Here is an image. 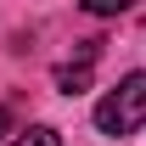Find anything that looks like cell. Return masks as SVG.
<instances>
[{"instance_id":"2","label":"cell","mask_w":146,"mask_h":146,"mask_svg":"<svg viewBox=\"0 0 146 146\" xmlns=\"http://www.w3.org/2000/svg\"><path fill=\"white\" fill-rule=\"evenodd\" d=\"M90 68H96V62H84V56H79V62H62V68H56V90H62V96L90 90Z\"/></svg>"},{"instance_id":"4","label":"cell","mask_w":146,"mask_h":146,"mask_svg":"<svg viewBox=\"0 0 146 146\" xmlns=\"http://www.w3.org/2000/svg\"><path fill=\"white\" fill-rule=\"evenodd\" d=\"M79 6H84L90 17H118V11H129L135 0H79Z\"/></svg>"},{"instance_id":"1","label":"cell","mask_w":146,"mask_h":146,"mask_svg":"<svg viewBox=\"0 0 146 146\" xmlns=\"http://www.w3.org/2000/svg\"><path fill=\"white\" fill-rule=\"evenodd\" d=\"M141 124H146V73H124L118 90H107L96 101V129L112 135V141H124V135H135Z\"/></svg>"},{"instance_id":"3","label":"cell","mask_w":146,"mask_h":146,"mask_svg":"<svg viewBox=\"0 0 146 146\" xmlns=\"http://www.w3.org/2000/svg\"><path fill=\"white\" fill-rule=\"evenodd\" d=\"M11 146H62V135H56L51 124H34V129H23Z\"/></svg>"},{"instance_id":"5","label":"cell","mask_w":146,"mask_h":146,"mask_svg":"<svg viewBox=\"0 0 146 146\" xmlns=\"http://www.w3.org/2000/svg\"><path fill=\"white\" fill-rule=\"evenodd\" d=\"M11 135V107H0V141Z\"/></svg>"}]
</instances>
